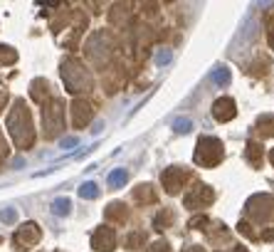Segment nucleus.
Returning a JSON list of instances; mask_svg holds the SVG:
<instances>
[{
	"mask_svg": "<svg viewBox=\"0 0 274 252\" xmlns=\"http://www.w3.org/2000/svg\"><path fill=\"white\" fill-rule=\"evenodd\" d=\"M7 128H10V136H12L17 148H30L32 146V141H35L32 119H30V112H27L22 99L15 102V107H12V112L7 117Z\"/></svg>",
	"mask_w": 274,
	"mask_h": 252,
	"instance_id": "f257e3e1",
	"label": "nucleus"
},
{
	"mask_svg": "<svg viewBox=\"0 0 274 252\" xmlns=\"http://www.w3.org/2000/svg\"><path fill=\"white\" fill-rule=\"evenodd\" d=\"M62 79H65L67 92H72V94H79V92L91 89V74L84 69V64L72 60V57L62 62Z\"/></svg>",
	"mask_w": 274,
	"mask_h": 252,
	"instance_id": "f03ea898",
	"label": "nucleus"
},
{
	"mask_svg": "<svg viewBox=\"0 0 274 252\" xmlns=\"http://www.w3.org/2000/svg\"><path fill=\"white\" fill-rule=\"evenodd\" d=\"M225 151H222V141L215 136H203L198 141V151H195V163L203 168H215L222 161Z\"/></svg>",
	"mask_w": 274,
	"mask_h": 252,
	"instance_id": "7ed1b4c3",
	"label": "nucleus"
},
{
	"mask_svg": "<svg viewBox=\"0 0 274 252\" xmlns=\"http://www.w3.org/2000/svg\"><path fill=\"white\" fill-rule=\"evenodd\" d=\"M245 215L255 223H265L274 215V198L270 193H257L245 203Z\"/></svg>",
	"mask_w": 274,
	"mask_h": 252,
	"instance_id": "20e7f679",
	"label": "nucleus"
},
{
	"mask_svg": "<svg viewBox=\"0 0 274 252\" xmlns=\"http://www.w3.org/2000/svg\"><path fill=\"white\" fill-rule=\"evenodd\" d=\"M62 124H65V112H62V104L57 99H52L45 109H42V126H45V136L52 138L62 131Z\"/></svg>",
	"mask_w": 274,
	"mask_h": 252,
	"instance_id": "39448f33",
	"label": "nucleus"
},
{
	"mask_svg": "<svg viewBox=\"0 0 274 252\" xmlns=\"http://www.w3.org/2000/svg\"><path fill=\"white\" fill-rule=\"evenodd\" d=\"M215 200V193L210 186H195V188L190 190V193H185V198H183V205L185 208H190V210H200V208H205Z\"/></svg>",
	"mask_w": 274,
	"mask_h": 252,
	"instance_id": "423d86ee",
	"label": "nucleus"
},
{
	"mask_svg": "<svg viewBox=\"0 0 274 252\" xmlns=\"http://www.w3.org/2000/svg\"><path fill=\"white\" fill-rule=\"evenodd\" d=\"M161 181H163L166 193L176 195V193H181V188L185 186V181H188V171H183L181 166H171V168H166V171L161 173Z\"/></svg>",
	"mask_w": 274,
	"mask_h": 252,
	"instance_id": "0eeeda50",
	"label": "nucleus"
},
{
	"mask_svg": "<svg viewBox=\"0 0 274 252\" xmlns=\"http://www.w3.org/2000/svg\"><path fill=\"white\" fill-rule=\"evenodd\" d=\"M91 248L96 252H111L114 250V248H116V233H114V228H109V225L96 228L94 235H91Z\"/></svg>",
	"mask_w": 274,
	"mask_h": 252,
	"instance_id": "6e6552de",
	"label": "nucleus"
},
{
	"mask_svg": "<svg viewBox=\"0 0 274 252\" xmlns=\"http://www.w3.org/2000/svg\"><path fill=\"white\" fill-rule=\"evenodd\" d=\"M94 112H91V104L84 102V99H74L72 102V124L77 128H84V126L91 122Z\"/></svg>",
	"mask_w": 274,
	"mask_h": 252,
	"instance_id": "1a4fd4ad",
	"label": "nucleus"
},
{
	"mask_svg": "<svg viewBox=\"0 0 274 252\" xmlns=\"http://www.w3.org/2000/svg\"><path fill=\"white\" fill-rule=\"evenodd\" d=\"M212 114H215V119L217 122H232L235 117H237V104H235V99H230V97H222V99H217L215 104H212Z\"/></svg>",
	"mask_w": 274,
	"mask_h": 252,
	"instance_id": "9d476101",
	"label": "nucleus"
},
{
	"mask_svg": "<svg viewBox=\"0 0 274 252\" xmlns=\"http://www.w3.org/2000/svg\"><path fill=\"white\" fill-rule=\"evenodd\" d=\"M37 240H40V225L37 223H25L17 230V235H15V243L17 245H25L22 250H27V245H35Z\"/></svg>",
	"mask_w": 274,
	"mask_h": 252,
	"instance_id": "9b49d317",
	"label": "nucleus"
},
{
	"mask_svg": "<svg viewBox=\"0 0 274 252\" xmlns=\"http://www.w3.org/2000/svg\"><path fill=\"white\" fill-rule=\"evenodd\" d=\"M262 158H265L262 146H260V143H255V141H250V143H247V148H245V161H247L252 168H260V166H262Z\"/></svg>",
	"mask_w": 274,
	"mask_h": 252,
	"instance_id": "f8f14e48",
	"label": "nucleus"
},
{
	"mask_svg": "<svg viewBox=\"0 0 274 252\" xmlns=\"http://www.w3.org/2000/svg\"><path fill=\"white\" fill-rule=\"evenodd\" d=\"M104 215H106V220H114V223H126V218H129L124 203H111V205L106 208Z\"/></svg>",
	"mask_w": 274,
	"mask_h": 252,
	"instance_id": "ddd939ff",
	"label": "nucleus"
},
{
	"mask_svg": "<svg viewBox=\"0 0 274 252\" xmlns=\"http://www.w3.org/2000/svg\"><path fill=\"white\" fill-rule=\"evenodd\" d=\"M129 181V171L126 168H114L111 173H109V178H106V183H109V188H124V183Z\"/></svg>",
	"mask_w": 274,
	"mask_h": 252,
	"instance_id": "4468645a",
	"label": "nucleus"
},
{
	"mask_svg": "<svg viewBox=\"0 0 274 252\" xmlns=\"http://www.w3.org/2000/svg\"><path fill=\"white\" fill-rule=\"evenodd\" d=\"M30 94H32V99H35V102H40V104H42V102L47 99V94H50V92H47V82H45V79H35V82H32Z\"/></svg>",
	"mask_w": 274,
	"mask_h": 252,
	"instance_id": "2eb2a0df",
	"label": "nucleus"
},
{
	"mask_svg": "<svg viewBox=\"0 0 274 252\" xmlns=\"http://www.w3.org/2000/svg\"><path fill=\"white\" fill-rule=\"evenodd\" d=\"M257 131L262 133V138H270V136H274V119H272V114H262L260 117V122H257Z\"/></svg>",
	"mask_w": 274,
	"mask_h": 252,
	"instance_id": "dca6fc26",
	"label": "nucleus"
},
{
	"mask_svg": "<svg viewBox=\"0 0 274 252\" xmlns=\"http://www.w3.org/2000/svg\"><path fill=\"white\" fill-rule=\"evenodd\" d=\"M173 218H176V215H173V210H168V208H166V210H161V213L153 218V228H156V230H166V228L173 223Z\"/></svg>",
	"mask_w": 274,
	"mask_h": 252,
	"instance_id": "f3484780",
	"label": "nucleus"
},
{
	"mask_svg": "<svg viewBox=\"0 0 274 252\" xmlns=\"http://www.w3.org/2000/svg\"><path fill=\"white\" fill-rule=\"evenodd\" d=\"M52 213H55L57 218H67L69 213H72V200H69V198H57V200L52 203Z\"/></svg>",
	"mask_w": 274,
	"mask_h": 252,
	"instance_id": "a211bd4d",
	"label": "nucleus"
},
{
	"mask_svg": "<svg viewBox=\"0 0 274 252\" xmlns=\"http://www.w3.org/2000/svg\"><path fill=\"white\" fill-rule=\"evenodd\" d=\"M79 198H82V200H94V198H99V186H96L94 181L82 183V186H79Z\"/></svg>",
	"mask_w": 274,
	"mask_h": 252,
	"instance_id": "6ab92c4d",
	"label": "nucleus"
},
{
	"mask_svg": "<svg viewBox=\"0 0 274 252\" xmlns=\"http://www.w3.org/2000/svg\"><path fill=\"white\" fill-rule=\"evenodd\" d=\"M134 198H136L138 203H156V193H153V188L146 183V186H138L136 190H134Z\"/></svg>",
	"mask_w": 274,
	"mask_h": 252,
	"instance_id": "aec40b11",
	"label": "nucleus"
},
{
	"mask_svg": "<svg viewBox=\"0 0 274 252\" xmlns=\"http://www.w3.org/2000/svg\"><path fill=\"white\" fill-rule=\"evenodd\" d=\"M230 79H232V77H230V69H227V67H217V69L212 72V82L220 84V87H227Z\"/></svg>",
	"mask_w": 274,
	"mask_h": 252,
	"instance_id": "412c9836",
	"label": "nucleus"
},
{
	"mask_svg": "<svg viewBox=\"0 0 274 252\" xmlns=\"http://www.w3.org/2000/svg\"><path fill=\"white\" fill-rule=\"evenodd\" d=\"M143 243H146V233H141V230L131 233V235L126 238V248H129V250H138V248H143Z\"/></svg>",
	"mask_w": 274,
	"mask_h": 252,
	"instance_id": "4be33fe9",
	"label": "nucleus"
},
{
	"mask_svg": "<svg viewBox=\"0 0 274 252\" xmlns=\"http://www.w3.org/2000/svg\"><path fill=\"white\" fill-rule=\"evenodd\" d=\"M190 128H193V119H188V117H181V119L173 122V131L176 133H188Z\"/></svg>",
	"mask_w": 274,
	"mask_h": 252,
	"instance_id": "5701e85b",
	"label": "nucleus"
},
{
	"mask_svg": "<svg viewBox=\"0 0 274 252\" xmlns=\"http://www.w3.org/2000/svg\"><path fill=\"white\" fill-rule=\"evenodd\" d=\"M237 230H240V235H245V238H250V240H260V233H255L250 223H242V220H240Z\"/></svg>",
	"mask_w": 274,
	"mask_h": 252,
	"instance_id": "b1692460",
	"label": "nucleus"
},
{
	"mask_svg": "<svg viewBox=\"0 0 274 252\" xmlns=\"http://www.w3.org/2000/svg\"><path fill=\"white\" fill-rule=\"evenodd\" d=\"M0 220L7 223V225H12V223L17 220V210H15V208H2V210H0Z\"/></svg>",
	"mask_w": 274,
	"mask_h": 252,
	"instance_id": "393cba45",
	"label": "nucleus"
},
{
	"mask_svg": "<svg viewBox=\"0 0 274 252\" xmlns=\"http://www.w3.org/2000/svg\"><path fill=\"white\" fill-rule=\"evenodd\" d=\"M17 60V55H15V50H10V47H0V62L2 64H10Z\"/></svg>",
	"mask_w": 274,
	"mask_h": 252,
	"instance_id": "a878e982",
	"label": "nucleus"
},
{
	"mask_svg": "<svg viewBox=\"0 0 274 252\" xmlns=\"http://www.w3.org/2000/svg\"><path fill=\"white\" fill-rule=\"evenodd\" d=\"M171 50H158V55H156V64H168L171 62Z\"/></svg>",
	"mask_w": 274,
	"mask_h": 252,
	"instance_id": "bb28decb",
	"label": "nucleus"
},
{
	"mask_svg": "<svg viewBox=\"0 0 274 252\" xmlns=\"http://www.w3.org/2000/svg\"><path fill=\"white\" fill-rule=\"evenodd\" d=\"M148 252H171V248H168L166 240H158V243H153V245L148 248Z\"/></svg>",
	"mask_w": 274,
	"mask_h": 252,
	"instance_id": "cd10ccee",
	"label": "nucleus"
},
{
	"mask_svg": "<svg viewBox=\"0 0 274 252\" xmlns=\"http://www.w3.org/2000/svg\"><path fill=\"white\" fill-rule=\"evenodd\" d=\"M77 143H79V138H77V136H67V138H62V141H60V148H74Z\"/></svg>",
	"mask_w": 274,
	"mask_h": 252,
	"instance_id": "c85d7f7f",
	"label": "nucleus"
},
{
	"mask_svg": "<svg viewBox=\"0 0 274 252\" xmlns=\"http://www.w3.org/2000/svg\"><path fill=\"white\" fill-rule=\"evenodd\" d=\"M267 42H270V47L274 50V20L267 25Z\"/></svg>",
	"mask_w": 274,
	"mask_h": 252,
	"instance_id": "c756f323",
	"label": "nucleus"
},
{
	"mask_svg": "<svg viewBox=\"0 0 274 252\" xmlns=\"http://www.w3.org/2000/svg\"><path fill=\"white\" fill-rule=\"evenodd\" d=\"M200 225H207L205 215H203V218H193V220H190V228H200Z\"/></svg>",
	"mask_w": 274,
	"mask_h": 252,
	"instance_id": "7c9ffc66",
	"label": "nucleus"
},
{
	"mask_svg": "<svg viewBox=\"0 0 274 252\" xmlns=\"http://www.w3.org/2000/svg\"><path fill=\"white\" fill-rule=\"evenodd\" d=\"M260 240H274V230H272V228H267L265 233H260Z\"/></svg>",
	"mask_w": 274,
	"mask_h": 252,
	"instance_id": "2f4dec72",
	"label": "nucleus"
},
{
	"mask_svg": "<svg viewBox=\"0 0 274 252\" xmlns=\"http://www.w3.org/2000/svg\"><path fill=\"white\" fill-rule=\"evenodd\" d=\"M101 131H104V122H96L94 128H91V133H101Z\"/></svg>",
	"mask_w": 274,
	"mask_h": 252,
	"instance_id": "473e14b6",
	"label": "nucleus"
},
{
	"mask_svg": "<svg viewBox=\"0 0 274 252\" xmlns=\"http://www.w3.org/2000/svg\"><path fill=\"white\" fill-rule=\"evenodd\" d=\"M183 252H205V250H203L200 245H190V248H185Z\"/></svg>",
	"mask_w": 274,
	"mask_h": 252,
	"instance_id": "72a5a7b5",
	"label": "nucleus"
},
{
	"mask_svg": "<svg viewBox=\"0 0 274 252\" xmlns=\"http://www.w3.org/2000/svg\"><path fill=\"white\" fill-rule=\"evenodd\" d=\"M217 252H225V250H217ZM232 252H250V250H245V248H235Z\"/></svg>",
	"mask_w": 274,
	"mask_h": 252,
	"instance_id": "f704fd0d",
	"label": "nucleus"
},
{
	"mask_svg": "<svg viewBox=\"0 0 274 252\" xmlns=\"http://www.w3.org/2000/svg\"><path fill=\"white\" fill-rule=\"evenodd\" d=\"M270 161H272V166H274V148L270 151Z\"/></svg>",
	"mask_w": 274,
	"mask_h": 252,
	"instance_id": "c9c22d12",
	"label": "nucleus"
}]
</instances>
